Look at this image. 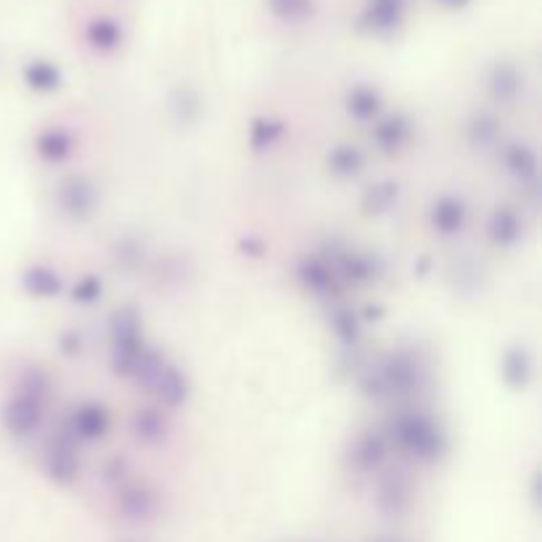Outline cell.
<instances>
[{
	"label": "cell",
	"instance_id": "f1b7e54d",
	"mask_svg": "<svg viewBox=\"0 0 542 542\" xmlns=\"http://www.w3.org/2000/svg\"><path fill=\"white\" fill-rule=\"evenodd\" d=\"M442 5H447V8H466L471 0H440Z\"/></svg>",
	"mask_w": 542,
	"mask_h": 542
},
{
	"label": "cell",
	"instance_id": "9c48e42d",
	"mask_svg": "<svg viewBox=\"0 0 542 542\" xmlns=\"http://www.w3.org/2000/svg\"><path fill=\"white\" fill-rule=\"evenodd\" d=\"M503 376L513 389L527 386L529 376H532V360L524 349H510L509 355L503 357Z\"/></svg>",
	"mask_w": 542,
	"mask_h": 542
},
{
	"label": "cell",
	"instance_id": "7c38bea8",
	"mask_svg": "<svg viewBox=\"0 0 542 542\" xmlns=\"http://www.w3.org/2000/svg\"><path fill=\"white\" fill-rule=\"evenodd\" d=\"M490 236L500 246H510L518 238V217L509 209H498L490 220Z\"/></svg>",
	"mask_w": 542,
	"mask_h": 542
},
{
	"label": "cell",
	"instance_id": "2e32d148",
	"mask_svg": "<svg viewBox=\"0 0 542 542\" xmlns=\"http://www.w3.org/2000/svg\"><path fill=\"white\" fill-rule=\"evenodd\" d=\"M490 90H492V96L500 99V101L513 99L516 90H518V74H516V69L510 67V64L495 67L492 77H490Z\"/></svg>",
	"mask_w": 542,
	"mask_h": 542
},
{
	"label": "cell",
	"instance_id": "9a60e30c",
	"mask_svg": "<svg viewBox=\"0 0 542 542\" xmlns=\"http://www.w3.org/2000/svg\"><path fill=\"white\" fill-rule=\"evenodd\" d=\"M378 93L373 88H355L347 99V109L355 119H373L378 111Z\"/></svg>",
	"mask_w": 542,
	"mask_h": 542
},
{
	"label": "cell",
	"instance_id": "52a82bcc",
	"mask_svg": "<svg viewBox=\"0 0 542 542\" xmlns=\"http://www.w3.org/2000/svg\"><path fill=\"white\" fill-rule=\"evenodd\" d=\"M88 43L96 51H114L122 43V27L109 16H99L88 24Z\"/></svg>",
	"mask_w": 542,
	"mask_h": 542
},
{
	"label": "cell",
	"instance_id": "4fadbf2b",
	"mask_svg": "<svg viewBox=\"0 0 542 542\" xmlns=\"http://www.w3.org/2000/svg\"><path fill=\"white\" fill-rule=\"evenodd\" d=\"M48 474L53 479L69 481L71 476L77 474V455L69 444H56L48 455Z\"/></svg>",
	"mask_w": 542,
	"mask_h": 542
},
{
	"label": "cell",
	"instance_id": "4316f807",
	"mask_svg": "<svg viewBox=\"0 0 542 542\" xmlns=\"http://www.w3.org/2000/svg\"><path fill=\"white\" fill-rule=\"evenodd\" d=\"M337 331H339L341 339H355V337H357V326H355V320H352V315H347V312H341L339 323H337Z\"/></svg>",
	"mask_w": 542,
	"mask_h": 542
},
{
	"label": "cell",
	"instance_id": "7402d4cb",
	"mask_svg": "<svg viewBox=\"0 0 542 542\" xmlns=\"http://www.w3.org/2000/svg\"><path fill=\"white\" fill-rule=\"evenodd\" d=\"M381 458H384V442L378 440V437H366V440L357 444V450H355V461H357L360 469L378 466Z\"/></svg>",
	"mask_w": 542,
	"mask_h": 542
},
{
	"label": "cell",
	"instance_id": "3957f363",
	"mask_svg": "<svg viewBox=\"0 0 542 542\" xmlns=\"http://www.w3.org/2000/svg\"><path fill=\"white\" fill-rule=\"evenodd\" d=\"M403 0H371L363 14V27L371 33H392L403 24Z\"/></svg>",
	"mask_w": 542,
	"mask_h": 542
},
{
	"label": "cell",
	"instance_id": "484cf974",
	"mask_svg": "<svg viewBox=\"0 0 542 542\" xmlns=\"http://www.w3.org/2000/svg\"><path fill=\"white\" fill-rule=\"evenodd\" d=\"M260 133H262V138L252 140V143H254V148H265V146H271L272 140L278 138V133H281V125L271 122V128H265V122H257V125H254V133H252V136H260Z\"/></svg>",
	"mask_w": 542,
	"mask_h": 542
},
{
	"label": "cell",
	"instance_id": "6da1fadb",
	"mask_svg": "<svg viewBox=\"0 0 542 542\" xmlns=\"http://www.w3.org/2000/svg\"><path fill=\"white\" fill-rule=\"evenodd\" d=\"M397 437H400V444L405 447L410 455H415V458L432 461V458L440 455V432H437V426H434L429 418H423V415H405V418H400V423H397Z\"/></svg>",
	"mask_w": 542,
	"mask_h": 542
},
{
	"label": "cell",
	"instance_id": "30bf717a",
	"mask_svg": "<svg viewBox=\"0 0 542 542\" xmlns=\"http://www.w3.org/2000/svg\"><path fill=\"white\" fill-rule=\"evenodd\" d=\"M93 199H96V194L85 180H69L64 185V194H62V202L71 214H88L93 206Z\"/></svg>",
	"mask_w": 542,
	"mask_h": 542
},
{
	"label": "cell",
	"instance_id": "d4e9b609",
	"mask_svg": "<svg viewBox=\"0 0 542 542\" xmlns=\"http://www.w3.org/2000/svg\"><path fill=\"white\" fill-rule=\"evenodd\" d=\"M99 291H101V283H99V278H93V275H88L77 289H74V300H80V302H90V300H96L99 297Z\"/></svg>",
	"mask_w": 542,
	"mask_h": 542
},
{
	"label": "cell",
	"instance_id": "ac0fdd59",
	"mask_svg": "<svg viewBox=\"0 0 542 542\" xmlns=\"http://www.w3.org/2000/svg\"><path fill=\"white\" fill-rule=\"evenodd\" d=\"M509 167L521 180H535L537 177V157L527 146H513L509 154Z\"/></svg>",
	"mask_w": 542,
	"mask_h": 542
},
{
	"label": "cell",
	"instance_id": "5bb4252c",
	"mask_svg": "<svg viewBox=\"0 0 542 542\" xmlns=\"http://www.w3.org/2000/svg\"><path fill=\"white\" fill-rule=\"evenodd\" d=\"M24 289L33 294V297H53L59 294L62 283L56 278L53 271H45V268H30L24 272Z\"/></svg>",
	"mask_w": 542,
	"mask_h": 542
},
{
	"label": "cell",
	"instance_id": "44dd1931",
	"mask_svg": "<svg viewBox=\"0 0 542 542\" xmlns=\"http://www.w3.org/2000/svg\"><path fill=\"white\" fill-rule=\"evenodd\" d=\"M331 170L337 172V175H355V172L360 170V165H363V157H360V151L357 148H352V146H339L334 154H331Z\"/></svg>",
	"mask_w": 542,
	"mask_h": 542
},
{
	"label": "cell",
	"instance_id": "ba28073f",
	"mask_svg": "<svg viewBox=\"0 0 542 542\" xmlns=\"http://www.w3.org/2000/svg\"><path fill=\"white\" fill-rule=\"evenodd\" d=\"M24 82L37 93H48L62 85V71L51 62H33L24 67Z\"/></svg>",
	"mask_w": 542,
	"mask_h": 542
},
{
	"label": "cell",
	"instance_id": "5b68a950",
	"mask_svg": "<svg viewBox=\"0 0 542 542\" xmlns=\"http://www.w3.org/2000/svg\"><path fill=\"white\" fill-rule=\"evenodd\" d=\"M148 389H154L159 395V400H165L167 405H180L185 400V381L170 366H162V371L157 373V378L151 381Z\"/></svg>",
	"mask_w": 542,
	"mask_h": 542
},
{
	"label": "cell",
	"instance_id": "e0dca14e",
	"mask_svg": "<svg viewBox=\"0 0 542 542\" xmlns=\"http://www.w3.org/2000/svg\"><path fill=\"white\" fill-rule=\"evenodd\" d=\"M69 148H71V140L64 130H48V133H43V136L37 138V151H40V157H45V159H51V162H59V159H64L69 154Z\"/></svg>",
	"mask_w": 542,
	"mask_h": 542
},
{
	"label": "cell",
	"instance_id": "cb8c5ba5",
	"mask_svg": "<svg viewBox=\"0 0 542 542\" xmlns=\"http://www.w3.org/2000/svg\"><path fill=\"white\" fill-rule=\"evenodd\" d=\"M397 196V188L395 185H376L371 194H368V206H376V212H384L389 204H392V199Z\"/></svg>",
	"mask_w": 542,
	"mask_h": 542
},
{
	"label": "cell",
	"instance_id": "603a6c76",
	"mask_svg": "<svg viewBox=\"0 0 542 542\" xmlns=\"http://www.w3.org/2000/svg\"><path fill=\"white\" fill-rule=\"evenodd\" d=\"M165 418L154 410H143L136 415V432L143 437V440H157L162 434V423Z\"/></svg>",
	"mask_w": 542,
	"mask_h": 542
},
{
	"label": "cell",
	"instance_id": "277c9868",
	"mask_svg": "<svg viewBox=\"0 0 542 542\" xmlns=\"http://www.w3.org/2000/svg\"><path fill=\"white\" fill-rule=\"evenodd\" d=\"M71 429L74 434H80L82 440H93L101 437L103 432L109 429V415L101 405H85L80 407L71 418Z\"/></svg>",
	"mask_w": 542,
	"mask_h": 542
},
{
	"label": "cell",
	"instance_id": "8fae6325",
	"mask_svg": "<svg viewBox=\"0 0 542 542\" xmlns=\"http://www.w3.org/2000/svg\"><path fill=\"white\" fill-rule=\"evenodd\" d=\"M268 8L272 11V16L297 24V22H305L312 16L315 0H268Z\"/></svg>",
	"mask_w": 542,
	"mask_h": 542
},
{
	"label": "cell",
	"instance_id": "7a4b0ae2",
	"mask_svg": "<svg viewBox=\"0 0 542 542\" xmlns=\"http://www.w3.org/2000/svg\"><path fill=\"white\" fill-rule=\"evenodd\" d=\"M43 418V397H37L33 392H22L16 395L3 413V421H5V429L14 434V437H27L37 429Z\"/></svg>",
	"mask_w": 542,
	"mask_h": 542
},
{
	"label": "cell",
	"instance_id": "8992f818",
	"mask_svg": "<svg viewBox=\"0 0 542 542\" xmlns=\"http://www.w3.org/2000/svg\"><path fill=\"white\" fill-rule=\"evenodd\" d=\"M463 220H466V209H463V204L458 202V199H442L440 204H434L432 223L444 236L458 233L463 228Z\"/></svg>",
	"mask_w": 542,
	"mask_h": 542
},
{
	"label": "cell",
	"instance_id": "83f0119b",
	"mask_svg": "<svg viewBox=\"0 0 542 542\" xmlns=\"http://www.w3.org/2000/svg\"><path fill=\"white\" fill-rule=\"evenodd\" d=\"M474 133H476V143H481V146H484V143H487V140H490V138L495 136V133H498V130H495V125H492V119H481V122H476V128H474Z\"/></svg>",
	"mask_w": 542,
	"mask_h": 542
},
{
	"label": "cell",
	"instance_id": "d6986e66",
	"mask_svg": "<svg viewBox=\"0 0 542 542\" xmlns=\"http://www.w3.org/2000/svg\"><path fill=\"white\" fill-rule=\"evenodd\" d=\"M405 138H407V125L403 122V119H397V117L386 119V122L378 125V130H376V140L381 143L384 151H395V148H400V146L405 143Z\"/></svg>",
	"mask_w": 542,
	"mask_h": 542
},
{
	"label": "cell",
	"instance_id": "ffe728a7",
	"mask_svg": "<svg viewBox=\"0 0 542 542\" xmlns=\"http://www.w3.org/2000/svg\"><path fill=\"white\" fill-rule=\"evenodd\" d=\"M302 278H305V283L312 289V291H320V294H326V291H337L334 271L323 268L320 262H309V265H305V268H302Z\"/></svg>",
	"mask_w": 542,
	"mask_h": 542
}]
</instances>
